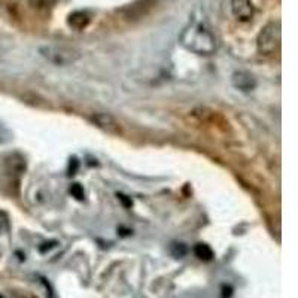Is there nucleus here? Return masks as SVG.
<instances>
[{
  "label": "nucleus",
  "mask_w": 298,
  "mask_h": 298,
  "mask_svg": "<svg viewBox=\"0 0 298 298\" xmlns=\"http://www.w3.org/2000/svg\"><path fill=\"white\" fill-rule=\"evenodd\" d=\"M180 44L188 51L199 55H212L216 50L215 36L200 23H191L183 28L180 33Z\"/></svg>",
  "instance_id": "nucleus-1"
},
{
  "label": "nucleus",
  "mask_w": 298,
  "mask_h": 298,
  "mask_svg": "<svg viewBox=\"0 0 298 298\" xmlns=\"http://www.w3.org/2000/svg\"><path fill=\"white\" fill-rule=\"evenodd\" d=\"M282 41V28L279 21H272L263 27L256 37V50L263 55H272L274 54Z\"/></svg>",
  "instance_id": "nucleus-2"
},
{
  "label": "nucleus",
  "mask_w": 298,
  "mask_h": 298,
  "mask_svg": "<svg viewBox=\"0 0 298 298\" xmlns=\"http://www.w3.org/2000/svg\"><path fill=\"white\" fill-rule=\"evenodd\" d=\"M39 54L50 63L55 66H69L78 61L81 54L66 45H45L39 48Z\"/></svg>",
  "instance_id": "nucleus-3"
},
{
  "label": "nucleus",
  "mask_w": 298,
  "mask_h": 298,
  "mask_svg": "<svg viewBox=\"0 0 298 298\" xmlns=\"http://www.w3.org/2000/svg\"><path fill=\"white\" fill-rule=\"evenodd\" d=\"M91 123L100 128L101 131L110 134V136H121L123 134V125L121 123L114 117L107 114V112H94L90 117Z\"/></svg>",
  "instance_id": "nucleus-4"
},
{
  "label": "nucleus",
  "mask_w": 298,
  "mask_h": 298,
  "mask_svg": "<svg viewBox=\"0 0 298 298\" xmlns=\"http://www.w3.org/2000/svg\"><path fill=\"white\" fill-rule=\"evenodd\" d=\"M157 5V0H137V2L125 6L121 14L125 21H137L143 17H146L152 8Z\"/></svg>",
  "instance_id": "nucleus-5"
},
{
  "label": "nucleus",
  "mask_w": 298,
  "mask_h": 298,
  "mask_svg": "<svg viewBox=\"0 0 298 298\" xmlns=\"http://www.w3.org/2000/svg\"><path fill=\"white\" fill-rule=\"evenodd\" d=\"M231 11L234 18L240 23H249L255 14V8L250 0H231Z\"/></svg>",
  "instance_id": "nucleus-6"
},
{
  "label": "nucleus",
  "mask_w": 298,
  "mask_h": 298,
  "mask_svg": "<svg viewBox=\"0 0 298 298\" xmlns=\"http://www.w3.org/2000/svg\"><path fill=\"white\" fill-rule=\"evenodd\" d=\"M231 84L234 85V88H237V90H240L243 93H249L252 90H255V87H256L255 78L248 72H236V73H233Z\"/></svg>",
  "instance_id": "nucleus-7"
},
{
  "label": "nucleus",
  "mask_w": 298,
  "mask_h": 298,
  "mask_svg": "<svg viewBox=\"0 0 298 298\" xmlns=\"http://www.w3.org/2000/svg\"><path fill=\"white\" fill-rule=\"evenodd\" d=\"M91 17L85 11H74L67 17V25L76 31H82L90 25Z\"/></svg>",
  "instance_id": "nucleus-8"
},
{
  "label": "nucleus",
  "mask_w": 298,
  "mask_h": 298,
  "mask_svg": "<svg viewBox=\"0 0 298 298\" xmlns=\"http://www.w3.org/2000/svg\"><path fill=\"white\" fill-rule=\"evenodd\" d=\"M6 166H8V170H9L11 173L21 174V173H24V170H25V160H24L21 155H11V157L6 160Z\"/></svg>",
  "instance_id": "nucleus-9"
},
{
  "label": "nucleus",
  "mask_w": 298,
  "mask_h": 298,
  "mask_svg": "<svg viewBox=\"0 0 298 298\" xmlns=\"http://www.w3.org/2000/svg\"><path fill=\"white\" fill-rule=\"evenodd\" d=\"M194 253H196V256L199 259L206 261V263H207V261H212L215 258V253H213L212 248L209 245H206V243H197L194 246Z\"/></svg>",
  "instance_id": "nucleus-10"
},
{
  "label": "nucleus",
  "mask_w": 298,
  "mask_h": 298,
  "mask_svg": "<svg viewBox=\"0 0 298 298\" xmlns=\"http://www.w3.org/2000/svg\"><path fill=\"white\" fill-rule=\"evenodd\" d=\"M55 3V0H30V5L39 12H47L50 11Z\"/></svg>",
  "instance_id": "nucleus-11"
},
{
  "label": "nucleus",
  "mask_w": 298,
  "mask_h": 298,
  "mask_svg": "<svg viewBox=\"0 0 298 298\" xmlns=\"http://www.w3.org/2000/svg\"><path fill=\"white\" fill-rule=\"evenodd\" d=\"M170 252L174 258H183L186 255V252H188V248H186L183 243H172Z\"/></svg>",
  "instance_id": "nucleus-12"
},
{
  "label": "nucleus",
  "mask_w": 298,
  "mask_h": 298,
  "mask_svg": "<svg viewBox=\"0 0 298 298\" xmlns=\"http://www.w3.org/2000/svg\"><path fill=\"white\" fill-rule=\"evenodd\" d=\"M70 194L76 199V200H84L85 199V193H84V188L79 185V183H73L70 186Z\"/></svg>",
  "instance_id": "nucleus-13"
},
{
  "label": "nucleus",
  "mask_w": 298,
  "mask_h": 298,
  "mask_svg": "<svg viewBox=\"0 0 298 298\" xmlns=\"http://www.w3.org/2000/svg\"><path fill=\"white\" fill-rule=\"evenodd\" d=\"M9 140H11V133L0 124V143H6Z\"/></svg>",
  "instance_id": "nucleus-14"
},
{
  "label": "nucleus",
  "mask_w": 298,
  "mask_h": 298,
  "mask_svg": "<svg viewBox=\"0 0 298 298\" xmlns=\"http://www.w3.org/2000/svg\"><path fill=\"white\" fill-rule=\"evenodd\" d=\"M233 294V288L228 286V285H224L222 286V298H230Z\"/></svg>",
  "instance_id": "nucleus-15"
},
{
  "label": "nucleus",
  "mask_w": 298,
  "mask_h": 298,
  "mask_svg": "<svg viewBox=\"0 0 298 298\" xmlns=\"http://www.w3.org/2000/svg\"><path fill=\"white\" fill-rule=\"evenodd\" d=\"M45 245H47V246H41V248H39L41 252H47V249L50 250L51 248H54V246H55V242H50V243H45Z\"/></svg>",
  "instance_id": "nucleus-16"
},
{
  "label": "nucleus",
  "mask_w": 298,
  "mask_h": 298,
  "mask_svg": "<svg viewBox=\"0 0 298 298\" xmlns=\"http://www.w3.org/2000/svg\"><path fill=\"white\" fill-rule=\"evenodd\" d=\"M118 199H120V200H121V201H123V203H124V204H125L127 207H130V206H131V200H127V197H125V196H123V194H118Z\"/></svg>",
  "instance_id": "nucleus-17"
}]
</instances>
